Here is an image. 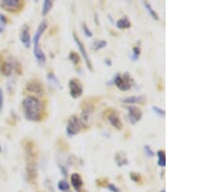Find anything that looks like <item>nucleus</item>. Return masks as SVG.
Returning a JSON list of instances; mask_svg holds the SVG:
<instances>
[{
  "mask_svg": "<svg viewBox=\"0 0 218 192\" xmlns=\"http://www.w3.org/2000/svg\"><path fill=\"white\" fill-rule=\"evenodd\" d=\"M25 117L30 121H41L45 117V106L43 102L33 95L26 96L22 100Z\"/></svg>",
  "mask_w": 218,
  "mask_h": 192,
  "instance_id": "nucleus-1",
  "label": "nucleus"
},
{
  "mask_svg": "<svg viewBox=\"0 0 218 192\" xmlns=\"http://www.w3.org/2000/svg\"><path fill=\"white\" fill-rule=\"evenodd\" d=\"M94 110V106L92 102L85 100L82 104V115L79 118L82 124V128L84 129H88L91 125V115H92Z\"/></svg>",
  "mask_w": 218,
  "mask_h": 192,
  "instance_id": "nucleus-2",
  "label": "nucleus"
},
{
  "mask_svg": "<svg viewBox=\"0 0 218 192\" xmlns=\"http://www.w3.org/2000/svg\"><path fill=\"white\" fill-rule=\"evenodd\" d=\"M113 84L116 85L120 90L122 91H127L132 87V83L133 80L128 72H125L123 75L120 73H117L112 79Z\"/></svg>",
  "mask_w": 218,
  "mask_h": 192,
  "instance_id": "nucleus-3",
  "label": "nucleus"
},
{
  "mask_svg": "<svg viewBox=\"0 0 218 192\" xmlns=\"http://www.w3.org/2000/svg\"><path fill=\"white\" fill-rule=\"evenodd\" d=\"M24 6L25 2L21 0H0V8L10 13H18Z\"/></svg>",
  "mask_w": 218,
  "mask_h": 192,
  "instance_id": "nucleus-4",
  "label": "nucleus"
},
{
  "mask_svg": "<svg viewBox=\"0 0 218 192\" xmlns=\"http://www.w3.org/2000/svg\"><path fill=\"white\" fill-rule=\"evenodd\" d=\"M82 129V124L79 121V118L76 116L73 115L69 118L67 121V126H66V133L69 137H73L77 135Z\"/></svg>",
  "mask_w": 218,
  "mask_h": 192,
  "instance_id": "nucleus-5",
  "label": "nucleus"
},
{
  "mask_svg": "<svg viewBox=\"0 0 218 192\" xmlns=\"http://www.w3.org/2000/svg\"><path fill=\"white\" fill-rule=\"evenodd\" d=\"M68 85H69V93H70L72 98L77 99L83 95L84 85H83L82 82L78 80V79H76V78L71 79V80L69 81Z\"/></svg>",
  "mask_w": 218,
  "mask_h": 192,
  "instance_id": "nucleus-6",
  "label": "nucleus"
},
{
  "mask_svg": "<svg viewBox=\"0 0 218 192\" xmlns=\"http://www.w3.org/2000/svg\"><path fill=\"white\" fill-rule=\"evenodd\" d=\"M105 116L107 118V119L109 120V122L112 124V125L117 129V130H121L123 128V123L117 114V112L113 109H107L105 111Z\"/></svg>",
  "mask_w": 218,
  "mask_h": 192,
  "instance_id": "nucleus-7",
  "label": "nucleus"
},
{
  "mask_svg": "<svg viewBox=\"0 0 218 192\" xmlns=\"http://www.w3.org/2000/svg\"><path fill=\"white\" fill-rule=\"evenodd\" d=\"M73 37H74V40H75V42H76V44H77V46H78L79 52H81V53H82V55H83V58H84V62H85V64H86V66H87L88 70L92 71V70H93V66H92V63H91V60H90L89 56H88V53H87V52H86V50H85L84 45L83 44V42L81 41V39L79 38V36L76 34L75 32L73 33Z\"/></svg>",
  "mask_w": 218,
  "mask_h": 192,
  "instance_id": "nucleus-8",
  "label": "nucleus"
},
{
  "mask_svg": "<svg viewBox=\"0 0 218 192\" xmlns=\"http://www.w3.org/2000/svg\"><path fill=\"white\" fill-rule=\"evenodd\" d=\"M26 90L28 92L34 93V94H38L40 96L44 95V86L42 85V83L36 79H33V80H30L27 82L26 84Z\"/></svg>",
  "mask_w": 218,
  "mask_h": 192,
  "instance_id": "nucleus-9",
  "label": "nucleus"
},
{
  "mask_svg": "<svg viewBox=\"0 0 218 192\" xmlns=\"http://www.w3.org/2000/svg\"><path fill=\"white\" fill-rule=\"evenodd\" d=\"M128 110V118H129V121L131 122V124H136L137 122H139L142 118H143V112L142 111L136 107V106H129L127 108Z\"/></svg>",
  "mask_w": 218,
  "mask_h": 192,
  "instance_id": "nucleus-10",
  "label": "nucleus"
},
{
  "mask_svg": "<svg viewBox=\"0 0 218 192\" xmlns=\"http://www.w3.org/2000/svg\"><path fill=\"white\" fill-rule=\"evenodd\" d=\"M37 162L26 161V178L30 183H34L37 178Z\"/></svg>",
  "mask_w": 218,
  "mask_h": 192,
  "instance_id": "nucleus-11",
  "label": "nucleus"
},
{
  "mask_svg": "<svg viewBox=\"0 0 218 192\" xmlns=\"http://www.w3.org/2000/svg\"><path fill=\"white\" fill-rule=\"evenodd\" d=\"M48 28V21L47 20H43L41 24L39 25L35 34H34V37H33V45H34V50L37 49L39 47V41H40V38L41 36L43 35V33L46 31V29Z\"/></svg>",
  "mask_w": 218,
  "mask_h": 192,
  "instance_id": "nucleus-12",
  "label": "nucleus"
},
{
  "mask_svg": "<svg viewBox=\"0 0 218 192\" xmlns=\"http://www.w3.org/2000/svg\"><path fill=\"white\" fill-rule=\"evenodd\" d=\"M29 26L27 25H25L24 26L21 27L20 30V41L21 43L25 45V48H30V45H31V40H30V34H29Z\"/></svg>",
  "mask_w": 218,
  "mask_h": 192,
  "instance_id": "nucleus-13",
  "label": "nucleus"
},
{
  "mask_svg": "<svg viewBox=\"0 0 218 192\" xmlns=\"http://www.w3.org/2000/svg\"><path fill=\"white\" fill-rule=\"evenodd\" d=\"M70 179H71V184H72V185L76 191L79 192V190H82V188L84 186V182H83V178H82L81 175L78 174V173H73L70 177Z\"/></svg>",
  "mask_w": 218,
  "mask_h": 192,
  "instance_id": "nucleus-14",
  "label": "nucleus"
},
{
  "mask_svg": "<svg viewBox=\"0 0 218 192\" xmlns=\"http://www.w3.org/2000/svg\"><path fill=\"white\" fill-rule=\"evenodd\" d=\"M0 71H1V73L6 77L11 76V74H12V72H13V64H12V62L8 61V60L1 59V60H0Z\"/></svg>",
  "mask_w": 218,
  "mask_h": 192,
  "instance_id": "nucleus-15",
  "label": "nucleus"
},
{
  "mask_svg": "<svg viewBox=\"0 0 218 192\" xmlns=\"http://www.w3.org/2000/svg\"><path fill=\"white\" fill-rule=\"evenodd\" d=\"M146 98L144 96H129L122 100V102L125 104H144Z\"/></svg>",
  "mask_w": 218,
  "mask_h": 192,
  "instance_id": "nucleus-16",
  "label": "nucleus"
},
{
  "mask_svg": "<svg viewBox=\"0 0 218 192\" xmlns=\"http://www.w3.org/2000/svg\"><path fill=\"white\" fill-rule=\"evenodd\" d=\"M114 160H116L118 167H122L123 165H127L128 164L127 156H126V153L123 152V151H118L116 154V156H114Z\"/></svg>",
  "mask_w": 218,
  "mask_h": 192,
  "instance_id": "nucleus-17",
  "label": "nucleus"
},
{
  "mask_svg": "<svg viewBox=\"0 0 218 192\" xmlns=\"http://www.w3.org/2000/svg\"><path fill=\"white\" fill-rule=\"evenodd\" d=\"M34 55H35V58H36L38 64H39L40 66H43V65L45 64L46 59H47V58H46V54H45V52H43V50L40 48V46H39L37 49L34 50Z\"/></svg>",
  "mask_w": 218,
  "mask_h": 192,
  "instance_id": "nucleus-18",
  "label": "nucleus"
},
{
  "mask_svg": "<svg viewBox=\"0 0 218 192\" xmlns=\"http://www.w3.org/2000/svg\"><path fill=\"white\" fill-rule=\"evenodd\" d=\"M116 25H117V27L119 28V29H127V28H130L131 25H132L128 17H126V16L123 17V18H120L119 19H117V22H116Z\"/></svg>",
  "mask_w": 218,
  "mask_h": 192,
  "instance_id": "nucleus-19",
  "label": "nucleus"
},
{
  "mask_svg": "<svg viewBox=\"0 0 218 192\" xmlns=\"http://www.w3.org/2000/svg\"><path fill=\"white\" fill-rule=\"evenodd\" d=\"M141 52H142V49H141V42H139L138 43L136 46H134L133 47V49H132V54H131V59L133 60V61H137L138 59H139V58H140V54H141Z\"/></svg>",
  "mask_w": 218,
  "mask_h": 192,
  "instance_id": "nucleus-20",
  "label": "nucleus"
},
{
  "mask_svg": "<svg viewBox=\"0 0 218 192\" xmlns=\"http://www.w3.org/2000/svg\"><path fill=\"white\" fill-rule=\"evenodd\" d=\"M157 155V164L160 167H165L166 166V152L165 151L160 150L156 153Z\"/></svg>",
  "mask_w": 218,
  "mask_h": 192,
  "instance_id": "nucleus-21",
  "label": "nucleus"
},
{
  "mask_svg": "<svg viewBox=\"0 0 218 192\" xmlns=\"http://www.w3.org/2000/svg\"><path fill=\"white\" fill-rule=\"evenodd\" d=\"M53 6V2L51 1V0H45L44 3H43V9H42V16L45 17V16H47L49 13H50V11L51 9L52 8Z\"/></svg>",
  "mask_w": 218,
  "mask_h": 192,
  "instance_id": "nucleus-22",
  "label": "nucleus"
},
{
  "mask_svg": "<svg viewBox=\"0 0 218 192\" xmlns=\"http://www.w3.org/2000/svg\"><path fill=\"white\" fill-rule=\"evenodd\" d=\"M144 7H145L147 12L150 13V15L152 17V19H154L155 20H158L159 19V16L156 13V11L152 8V6L150 5V2H146V1H144Z\"/></svg>",
  "mask_w": 218,
  "mask_h": 192,
  "instance_id": "nucleus-23",
  "label": "nucleus"
},
{
  "mask_svg": "<svg viewBox=\"0 0 218 192\" xmlns=\"http://www.w3.org/2000/svg\"><path fill=\"white\" fill-rule=\"evenodd\" d=\"M107 45H108V43L105 40H96L92 45V48H93L94 51L97 52V51H99L101 49H104Z\"/></svg>",
  "mask_w": 218,
  "mask_h": 192,
  "instance_id": "nucleus-24",
  "label": "nucleus"
},
{
  "mask_svg": "<svg viewBox=\"0 0 218 192\" xmlns=\"http://www.w3.org/2000/svg\"><path fill=\"white\" fill-rule=\"evenodd\" d=\"M69 59L72 61V63L76 67H77V65L79 64V61H81V59H79V55L75 52H71L70 53H69Z\"/></svg>",
  "mask_w": 218,
  "mask_h": 192,
  "instance_id": "nucleus-25",
  "label": "nucleus"
},
{
  "mask_svg": "<svg viewBox=\"0 0 218 192\" xmlns=\"http://www.w3.org/2000/svg\"><path fill=\"white\" fill-rule=\"evenodd\" d=\"M57 187H58L59 190H61L62 192H65V191H68L69 188H70V185H69L68 182L65 179H61L58 182V184H57Z\"/></svg>",
  "mask_w": 218,
  "mask_h": 192,
  "instance_id": "nucleus-26",
  "label": "nucleus"
},
{
  "mask_svg": "<svg viewBox=\"0 0 218 192\" xmlns=\"http://www.w3.org/2000/svg\"><path fill=\"white\" fill-rule=\"evenodd\" d=\"M48 80H49L53 85L59 86V81H58V79H57V77H56L52 72L48 73Z\"/></svg>",
  "mask_w": 218,
  "mask_h": 192,
  "instance_id": "nucleus-27",
  "label": "nucleus"
},
{
  "mask_svg": "<svg viewBox=\"0 0 218 192\" xmlns=\"http://www.w3.org/2000/svg\"><path fill=\"white\" fill-rule=\"evenodd\" d=\"M129 176H130V178H131V179L133 180V182H135V183H137V184H139V183L142 182V176H141V174H139V173L131 172V173L129 174Z\"/></svg>",
  "mask_w": 218,
  "mask_h": 192,
  "instance_id": "nucleus-28",
  "label": "nucleus"
},
{
  "mask_svg": "<svg viewBox=\"0 0 218 192\" xmlns=\"http://www.w3.org/2000/svg\"><path fill=\"white\" fill-rule=\"evenodd\" d=\"M152 110H153L154 112H156L157 116L161 117V118H164L165 115H166L165 111H164L163 109H161V108H159L158 106H153V107H152Z\"/></svg>",
  "mask_w": 218,
  "mask_h": 192,
  "instance_id": "nucleus-29",
  "label": "nucleus"
},
{
  "mask_svg": "<svg viewBox=\"0 0 218 192\" xmlns=\"http://www.w3.org/2000/svg\"><path fill=\"white\" fill-rule=\"evenodd\" d=\"M144 152H145L146 156H148V157H153L154 156V151L151 150V148L148 145H145L144 146Z\"/></svg>",
  "mask_w": 218,
  "mask_h": 192,
  "instance_id": "nucleus-30",
  "label": "nucleus"
},
{
  "mask_svg": "<svg viewBox=\"0 0 218 192\" xmlns=\"http://www.w3.org/2000/svg\"><path fill=\"white\" fill-rule=\"evenodd\" d=\"M83 29H84V34H85L88 38H91V37L93 36L92 32H91V30L88 28V26H87V25L85 24V22H84V24H83Z\"/></svg>",
  "mask_w": 218,
  "mask_h": 192,
  "instance_id": "nucleus-31",
  "label": "nucleus"
},
{
  "mask_svg": "<svg viewBox=\"0 0 218 192\" xmlns=\"http://www.w3.org/2000/svg\"><path fill=\"white\" fill-rule=\"evenodd\" d=\"M4 107V92H3V89L0 87V112H2Z\"/></svg>",
  "mask_w": 218,
  "mask_h": 192,
  "instance_id": "nucleus-32",
  "label": "nucleus"
},
{
  "mask_svg": "<svg viewBox=\"0 0 218 192\" xmlns=\"http://www.w3.org/2000/svg\"><path fill=\"white\" fill-rule=\"evenodd\" d=\"M106 187H107L111 192H120V189H119L117 185H114L113 184H108Z\"/></svg>",
  "mask_w": 218,
  "mask_h": 192,
  "instance_id": "nucleus-33",
  "label": "nucleus"
},
{
  "mask_svg": "<svg viewBox=\"0 0 218 192\" xmlns=\"http://www.w3.org/2000/svg\"><path fill=\"white\" fill-rule=\"evenodd\" d=\"M96 184L98 186H107L108 183V179L107 178H98L96 180Z\"/></svg>",
  "mask_w": 218,
  "mask_h": 192,
  "instance_id": "nucleus-34",
  "label": "nucleus"
},
{
  "mask_svg": "<svg viewBox=\"0 0 218 192\" xmlns=\"http://www.w3.org/2000/svg\"><path fill=\"white\" fill-rule=\"evenodd\" d=\"M7 24H8V19H7V17L4 16L3 14L0 13V25H7Z\"/></svg>",
  "mask_w": 218,
  "mask_h": 192,
  "instance_id": "nucleus-35",
  "label": "nucleus"
},
{
  "mask_svg": "<svg viewBox=\"0 0 218 192\" xmlns=\"http://www.w3.org/2000/svg\"><path fill=\"white\" fill-rule=\"evenodd\" d=\"M59 167H60V171H61V173H62V175L64 176V177H67V169L64 167V166H60L59 165Z\"/></svg>",
  "mask_w": 218,
  "mask_h": 192,
  "instance_id": "nucleus-36",
  "label": "nucleus"
},
{
  "mask_svg": "<svg viewBox=\"0 0 218 192\" xmlns=\"http://www.w3.org/2000/svg\"><path fill=\"white\" fill-rule=\"evenodd\" d=\"M105 62H106V64H107V65H109V66H111V65H112V61H111L110 59H106V60H105Z\"/></svg>",
  "mask_w": 218,
  "mask_h": 192,
  "instance_id": "nucleus-37",
  "label": "nucleus"
},
{
  "mask_svg": "<svg viewBox=\"0 0 218 192\" xmlns=\"http://www.w3.org/2000/svg\"><path fill=\"white\" fill-rule=\"evenodd\" d=\"M4 26H5V25H0V33H2V32H3V30H4Z\"/></svg>",
  "mask_w": 218,
  "mask_h": 192,
  "instance_id": "nucleus-38",
  "label": "nucleus"
},
{
  "mask_svg": "<svg viewBox=\"0 0 218 192\" xmlns=\"http://www.w3.org/2000/svg\"><path fill=\"white\" fill-rule=\"evenodd\" d=\"M95 20H96V24H97V25H99V22H98V17H97V14L95 15Z\"/></svg>",
  "mask_w": 218,
  "mask_h": 192,
  "instance_id": "nucleus-39",
  "label": "nucleus"
},
{
  "mask_svg": "<svg viewBox=\"0 0 218 192\" xmlns=\"http://www.w3.org/2000/svg\"><path fill=\"white\" fill-rule=\"evenodd\" d=\"M79 192H87V191L86 190H79Z\"/></svg>",
  "mask_w": 218,
  "mask_h": 192,
  "instance_id": "nucleus-40",
  "label": "nucleus"
},
{
  "mask_svg": "<svg viewBox=\"0 0 218 192\" xmlns=\"http://www.w3.org/2000/svg\"><path fill=\"white\" fill-rule=\"evenodd\" d=\"M160 192H165V189H162L161 191H160Z\"/></svg>",
  "mask_w": 218,
  "mask_h": 192,
  "instance_id": "nucleus-41",
  "label": "nucleus"
},
{
  "mask_svg": "<svg viewBox=\"0 0 218 192\" xmlns=\"http://www.w3.org/2000/svg\"><path fill=\"white\" fill-rule=\"evenodd\" d=\"M65 192H71V191H65Z\"/></svg>",
  "mask_w": 218,
  "mask_h": 192,
  "instance_id": "nucleus-42",
  "label": "nucleus"
}]
</instances>
